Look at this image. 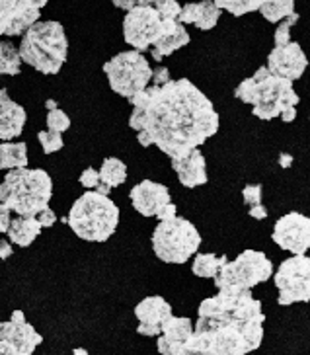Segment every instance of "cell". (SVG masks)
<instances>
[{
	"label": "cell",
	"mask_w": 310,
	"mask_h": 355,
	"mask_svg": "<svg viewBox=\"0 0 310 355\" xmlns=\"http://www.w3.org/2000/svg\"><path fill=\"white\" fill-rule=\"evenodd\" d=\"M141 94L131 98L129 127L137 141L158 146L170 158L199 148L215 135L221 117L213 102L187 78L172 80L166 67L153 71V78Z\"/></svg>",
	"instance_id": "1"
},
{
	"label": "cell",
	"mask_w": 310,
	"mask_h": 355,
	"mask_svg": "<svg viewBox=\"0 0 310 355\" xmlns=\"http://www.w3.org/2000/svg\"><path fill=\"white\" fill-rule=\"evenodd\" d=\"M264 311L250 291L218 289L197 309V322L186 345L209 355H246L264 340Z\"/></svg>",
	"instance_id": "2"
},
{
	"label": "cell",
	"mask_w": 310,
	"mask_h": 355,
	"mask_svg": "<svg viewBox=\"0 0 310 355\" xmlns=\"http://www.w3.org/2000/svg\"><path fill=\"white\" fill-rule=\"evenodd\" d=\"M234 98L252 105V114L266 121L281 117L285 123H291L297 117L299 94L293 83L271 74L266 67H259L254 76L238 84Z\"/></svg>",
	"instance_id": "3"
},
{
	"label": "cell",
	"mask_w": 310,
	"mask_h": 355,
	"mask_svg": "<svg viewBox=\"0 0 310 355\" xmlns=\"http://www.w3.org/2000/svg\"><path fill=\"white\" fill-rule=\"evenodd\" d=\"M53 182L42 168L8 170L0 184V203L20 217H37L49 207Z\"/></svg>",
	"instance_id": "4"
},
{
	"label": "cell",
	"mask_w": 310,
	"mask_h": 355,
	"mask_svg": "<svg viewBox=\"0 0 310 355\" xmlns=\"http://www.w3.org/2000/svg\"><path fill=\"white\" fill-rule=\"evenodd\" d=\"M20 59L43 74H57L69 53V40L59 21H35L21 33Z\"/></svg>",
	"instance_id": "5"
},
{
	"label": "cell",
	"mask_w": 310,
	"mask_h": 355,
	"mask_svg": "<svg viewBox=\"0 0 310 355\" xmlns=\"http://www.w3.org/2000/svg\"><path fill=\"white\" fill-rule=\"evenodd\" d=\"M62 223H67L83 241L105 242L112 239L119 225V209L107 196L88 189L74 201Z\"/></svg>",
	"instance_id": "6"
},
{
	"label": "cell",
	"mask_w": 310,
	"mask_h": 355,
	"mask_svg": "<svg viewBox=\"0 0 310 355\" xmlns=\"http://www.w3.org/2000/svg\"><path fill=\"white\" fill-rule=\"evenodd\" d=\"M201 246V234L187 219L160 220L153 232V250L166 263H186Z\"/></svg>",
	"instance_id": "7"
},
{
	"label": "cell",
	"mask_w": 310,
	"mask_h": 355,
	"mask_svg": "<svg viewBox=\"0 0 310 355\" xmlns=\"http://www.w3.org/2000/svg\"><path fill=\"white\" fill-rule=\"evenodd\" d=\"M273 275V263L264 252L244 250L236 260H228L215 279L217 289H236V291H252L259 283H266Z\"/></svg>",
	"instance_id": "8"
},
{
	"label": "cell",
	"mask_w": 310,
	"mask_h": 355,
	"mask_svg": "<svg viewBox=\"0 0 310 355\" xmlns=\"http://www.w3.org/2000/svg\"><path fill=\"white\" fill-rule=\"evenodd\" d=\"M103 73L115 94L131 100L141 94L153 78V69L141 51L117 53L103 64Z\"/></svg>",
	"instance_id": "9"
},
{
	"label": "cell",
	"mask_w": 310,
	"mask_h": 355,
	"mask_svg": "<svg viewBox=\"0 0 310 355\" xmlns=\"http://www.w3.org/2000/svg\"><path fill=\"white\" fill-rule=\"evenodd\" d=\"M279 291L277 303L289 306L293 303H309L310 299V260L309 256H291L281 261L273 275Z\"/></svg>",
	"instance_id": "10"
},
{
	"label": "cell",
	"mask_w": 310,
	"mask_h": 355,
	"mask_svg": "<svg viewBox=\"0 0 310 355\" xmlns=\"http://www.w3.org/2000/svg\"><path fill=\"white\" fill-rule=\"evenodd\" d=\"M153 6L160 14V20H162L160 35L153 43V57L160 63L166 55H172L178 49L186 47L189 43V33H187L186 26L178 20L180 8H182L178 4V0H156L153 2Z\"/></svg>",
	"instance_id": "11"
},
{
	"label": "cell",
	"mask_w": 310,
	"mask_h": 355,
	"mask_svg": "<svg viewBox=\"0 0 310 355\" xmlns=\"http://www.w3.org/2000/svg\"><path fill=\"white\" fill-rule=\"evenodd\" d=\"M162 30L160 14L153 4L133 6L123 18V40L135 51H146L153 47Z\"/></svg>",
	"instance_id": "12"
},
{
	"label": "cell",
	"mask_w": 310,
	"mask_h": 355,
	"mask_svg": "<svg viewBox=\"0 0 310 355\" xmlns=\"http://www.w3.org/2000/svg\"><path fill=\"white\" fill-rule=\"evenodd\" d=\"M271 239L279 248L291 252L293 256H302L310 248V219L297 211L287 213L277 219Z\"/></svg>",
	"instance_id": "13"
},
{
	"label": "cell",
	"mask_w": 310,
	"mask_h": 355,
	"mask_svg": "<svg viewBox=\"0 0 310 355\" xmlns=\"http://www.w3.org/2000/svg\"><path fill=\"white\" fill-rule=\"evenodd\" d=\"M49 0H0V37L20 35L40 20Z\"/></svg>",
	"instance_id": "14"
},
{
	"label": "cell",
	"mask_w": 310,
	"mask_h": 355,
	"mask_svg": "<svg viewBox=\"0 0 310 355\" xmlns=\"http://www.w3.org/2000/svg\"><path fill=\"white\" fill-rule=\"evenodd\" d=\"M307 67H309V59L302 53L299 43L289 42L285 45H275L273 47V51L269 53L266 69L275 76H281V78H285L289 83H295L304 74Z\"/></svg>",
	"instance_id": "15"
},
{
	"label": "cell",
	"mask_w": 310,
	"mask_h": 355,
	"mask_svg": "<svg viewBox=\"0 0 310 355\" xmlns=\"http://www.w3.org/2000/svg\"><path fill=\"white\" fill-rule=\"evenodd\" d=\"M0 340L12 345L21 355L33 354V349L43 342L42 334H37V330L26 320L21 311H14L10 320L0 324Z\"/></svg>",
	"instance_id": "16"
},
{
	"label": "cell",
	"mask_w": 310,
	"mask_h": 355,
	"mask_svg": "<svg viewBox=\"0 0 310 355\" xmlns=\"http://www.w3.org/2000/svg\"><path fill=\"white\" fill-rule=\"evenodd\" d=\"M129 199L133 203V209L143 217H156L164 205L172 203L170 189L153 180H143L133 186L129 191Z\"/></svg>",
	"instance_id": "17"
},
{
	"label": "cell",
	"mask_w": 310,
	"mask_h": 355,
	"mask_svg": "<svg viewBox=\"0 0 310 355\" xmlns=\"http://www.w3.org/2000/svg\"><path fill=\"white\" fill-rule=\"evenodd\" d=\"M135 316L139 318L137 332L141 336H158L164 322L174 316L172 304L166 301L164 297H146L135 306Z\"/></svg>",
	"instance_id": "18"
},
{
	"label": "cell",
	"mask_w": 310,
	"mask_h": 355,
	"mask_svg": "<svg viewBox=\"0 0 310 355\" xmlns=\"http://www.w3.org/2000/svg\"><path fill=\"white\" fill-rule=\"evenodd\" d=\"M172 168L184 188H199L207 184V162L199 148H191L180 157L170 158Z\"/></svg>",
	"instance_id": "19"
},
{
	"label": "cell",
	"mask_w": 310,
	"mask_h": 355,
	"mask_svg": "<svg viewBox=\"0 0 310 355\" xmlns=\"http://www.w3.org/2000/svg\"><path fill=\"white\" fill-rule=\"evenodd\" d=\"M193 332V324L186 316H170L162 326L156 349L160 355H176Z\"/></svg>",
	"instance_id": "20"
},
{
	"label": "cell",
	"mask_w": 310,
	"mask_h": 355,
	"mask_svg": "<svg viewBox=\"0 0 310 355\" xmlns=\"http://www.w3.org/2000/svg\"><path fill=\"white\" fill-rule=\"evenodd\" d=\"M26 119V110L10 100L6 88H0V141H12L20 137Z\"/></svg>",
	"instance_id": "21"
},
{
	"label": "cell",
	"mask_w": 310,
	"mask_h": 355,
	"mask_svg": "<svg viewBox=\"0 0 310 355\" xmlns=\"http://www.w3.org/2000/svg\"><path fill=\"white\" fill-rule=\"evenodd\" d=\"M218 18H221V10L215 6L213 0H201V2H191L180 8V16L178 20L182 21L184 26L191 24L199 30H213L217 26Z\"/></svg>",
	"instance_id": "22"
},
{
	"label": "cell",
	"mask_w": 310,
	"mask_h": 355,
	"mask_svg": "<svg viewBox=\"0 0 310 355\" xmlns=\"http://www.w3.org/2000/svg\"><path fill=\"white\" fill-rule=\"evenodd\" d=\"M42 229L43 227L35 217H20L18 215L16 219L10 220L6 234H8L10 242L18 244L20 248H28L42 234Z\"/></svg>",
	"instance_id": "23"
},
{
	"label": "cell",
	"mask_w": 310,
	"mask_h": 355,
	"mask_svg": "<svg viewBox=\"0 0 310 355\" xmlns=\"http://www.w3.org/2000/svg\"><path fill=\"white\" fill-rule=\"evenodd\" d=\"M28 168V145L26 143H0V170Z\"/></svg>",
	"instance_id": "24"
},
{
	"label": "cell",
	"mask_w": 310,
	"mask_h": 355,
	"mask_svg": "<svg viewBox=\"0 0 310 355\" xmlns=\"http://www.w3.org/2000/svg\"><path fill=\"white\" fill-rule=\"evenodd\" d=\"M98 178H100V184L105 188H119L127 180V166L121 158L107 157L98 170Z\"/></svg>",
	"instance_id": "25"
},
{
	"label": "cell",
	"mask_w": 310,
	"mask_h": 355,
	"mask_svg": "<svg viewBox=\"0 0 310 355\" xmlns=\"http://www.w3.org/2000/svg\"><path fill=\"white\" fill-rule=\"evenodd\" d=\"M228 261L227 256H217V254H197L191 272L197 277H215L217 272Z\"/></svg>",
	"instance_id": "26"
},
{
	"label": "cell",
	"mask_w": 310,
	"mask_h": 355,
	"mask_svg": "<svg viewBox=\"0 0 310 355\" xmlns=\"http://www.w3.org/2000/svg\"><path fill=\"white\" fill-rule=\"evenodd\" d=\"M21 71L20 53L12 42L0 40V74H10L16 76Z\"/></svg>",
	"instance_id": "27"
},
{
	"label": "cell",
	"mask_w": 310,
	"mask_h": 355,
	"mask_svg": "<svg viewBox=\"0 0 310 355\" xmlns=\"http://www.w3.org/2000/svg\"><path fill=\"white\" fill-rule=\"evenodd\" d=\"M261 16L268 21H277L285 20L287 16H291L295 12V0H268L261 8Z\"/></svg>",
	"instance_id": "28"
},
{
	"label": "cell",
	"mask_w": 310,
	"mask_h": 355,
	"mask_svg": "<svg viewBox=\"0 0 310 355\" xmlns=\"http://www.w3.org/2000/svg\"><path fill=\"white\" fill-rule=\"evenodd\" d=\"M218 10L230 12L232 16H244L259 10L268 0H213Z\"/></svg>",
	"instance_id": "29"
},
{
	"label": "cell",
	"mask_w": 310,
	"mask_h": 355,
	"mask_svg": "<svg viewBox=\"0 0 310 355\" xmlns=\"http://www.w3.org/2000/svg\"><path fill=\"white\" fill-rule=\"evenodd\" d=\"M47 127L49 131H57V133H64L71 127V117L64 114L62 110L55 107V110H47Z\"/></svg>",
	"instance_id": "30"
},
{
	"label": "cell",
	"mask_w": 310,
	"mask_h": 355,
	"mask_svg": "<svg viewBox=\"0 0 310 355\" xmlns=\"http://www.w3.org/2000/svg\"><path fill=\"white\" fill-rule=\"evenodd\" d=\"M37 139H40V145L43 146V153L45 155H53L57 150L62 148V135L57 133V131H40L37 133Z\"/></svg>",
	"instance_id": "31"
},
{
	"label": "cell",
	"mask_w": 310,
	"mask_h": 355,
	"mask_svg": "<svg viewBox=\"0 0 310 355\" xmlns=\"http://www.w3.org/2000/svg\"><path fill=\"white\" fill-rule=\"evenodd\" d=\"M299 21V14L293 12L285 20L279 21L277 30H275V45H285L291 42V28Z\"/></svg>",
	"instance_id": "32"
},
{
	"label": "cell",
	"mask_w": 310,
	"mask_h": 355,
	"mask_svg": "<svg viewBox=\"0 0 310 355\" xmlns=\"http://www.w3.org/2000/svg\"><path fill=\"white\" fill-rule=\"evenodd\" d=\"M261 186L259 184H248L246 188L242 189V198H244V203L248 207H254V205H259L261 203Z\"/></svg>",
	"instance_id": "33"
},
{
	"label": "cell",
	"mask_w": 310,
	"mask_h": 355,
	"mask_svg": "<svg viewBox=\"0 0 310 355\" xmlns=\"http://www.w3.org/2000/svg\"><path fill=\"white\" fill-rule=\"evenodd\" d=\"M80 184H83L86 189H96L98 184H100V178H98V170L92 166H88L80 174Z\"/></svg>",
	"instance_id": "34"
},
{
	"label": "cell",
	"mask_w": 310,
	"mask_h": 355,
	"mask_svg": "<svg viewBox=\"0 0 310 355\" xmlns=\"http://www.w3.org/2000/svg\"><path fill=\"white\" fill-rule=\"evenodd\" d=\"M153 2H156V0H114V6L127 12L133 6H143V4H153Z\"/></svg>",
	"instance_id": "35"
},
{
	"label": "cell",
	"mask_w": 310,
	"mask_h": 355,
	"mask_svg": "<svg viewBox=\"0 0 310 355\" xmlns=\"http://www.w3.org/2000/svg\"><path fill=\"white\" fill-rule=\"evenodd\" d=\"M35 219L40 220V225H42V227H53V225L57 223V215H55V211L47 207V209H43L42 213H37V217H35Z\"/></svg>",
	"instance_id": "36"
},
{
	"label": "cell",
	"mask_w": 310,
	"mask_h": 355,
	"mask_svg": "<svg viewBox=\"0 0 310 355\" xmlns=\"http://www.w3.org/2000/svg\"><path fill=\"white\" fill-rule=\"evenodd\" d=\"M10 209L0 203V234H6L8 225H10Z\"/></svg>",
	"instance_id": "37"
},
{
	"label": "cell",
	"mask_w": 310,
	"mask_h": 355,
	"mask_svg": "<svg viewBox=\"0 0 310 355\" xmlns=\"http://www.w3.org/2000/svg\"><path fill=\"white\" fill-rule=\"evenodd\" d=\"M156 217H158V220H168L172 219V217H176V205L174 203H168V205H164L160 209V213Z\"/></svg>",
	"instance_id": "38"
},
{
	"label": "cell",
	"mask_w": 310,
	"mask_h": 355,
	"mask_svg": "<svg viewBox=\"0 0 310 355\" xmlns=\"http://www.w3.org/2000/svg\"><path fill=\"white\" fill-rule=\"evenodd\" d=\"M248 215L252 217V219L256 220H264L266 217H268V209L259 203V205H254V207H250L248 209Z\"/></svg>",
	"instance_id": "39"
},
{
	"label": "cell",
	"mask_w": 310,
	"mask_h": 355,
	"mask_svg": "<svg viewBox=\"0 0 310 355\" xmlns=\"http://www.w3.org/2000/svg\"><path fill=\"white\" fill-rule=\"evenodd\" d=\"M12 244L10 241H0V260H8L12 256Z\"/></svg>",
	"instance_id": "40"
},
{
	"label": "cell",
	"mask_w": 310,
	"mask_h": 355,
	"mask_svg": "<svg viewBox=\"0 0 310 355\" xmlns=\"http://www.w3.org/2000/svg\"><path fill=\"white\" fill-rule=\"evenodd\" d=\"M0 355H21V354H18L12 345H8L6 342H2V340H0Z\"/></svg>",
	"instance_id": "41"
},
{
	"label": "cell",
	"mask_w": 310,
	"mask_h": 355,
	"mask_svg": "<svg viewBox=\"0 0 310 355\" xmlns=\"http://www.w3.org/2000/svg\"><path fill=\"white\" fill-rule=\"evenodd\" d=\"M176 355H209V354H203V352H199L196 347H189V345H184Z\"/></svg>",
	"instance_id": "42"
},
{
	"label": "cell",
	"mask_w": 310,
	"mask_h": 355,
	"mask_svg": "<svg viewBox=\"0 0 310 355\" xmlns=\"http://www.w3.org/2000/svg\"><path fill=\"white\" fill-rule=\"evenodd\" d=\"M291 162H293V157H291V155H281L279 157V164L283 168H289Z\"/></svg>",
	"instance_id": "43"
},
{
	"label": "cell",
	"mask_w": 310,
	"mask_h": 355,
	"mask_svg": "<svg viewBox=\"0 0 310 355\" xmlns=\"http://www.w3.org/2000/svg\"><path fill=\"white\" fill-rule=\"evenodd\" d=\"M45 107H47V110H55V107H57V102H55V100H47V102H45Z\"/></svg>",
	"instance_id": "44"
},
{
	"label": "cell",
	"mask_w": 310,
	"mask_h": 355,
	"mask_svg": "<svg viewBox=\"0 0 310 355\" xmlns=\"http://www.w3.org/2000/svg\"><path fill=\"white\" fill-rule=\"evenodd\" d=\"M73 355H88V352H86L84 347H76L73 352Z\"/></svg>",
	"instance_id": "45"
},
{
	"label": "cell",
	"mask_w": 310,
	"mask_h": 355,
	"mask_svg": "<svg viewBox=\"0 0 310 355\" xmlns=\"http://www.w3.org/2000/svg\"><path fill=\"white\" fill-rule=\"evenodd\" d=\"M0 324H2V320H0Z\"/></svg>",
	"instance_id": "46"
},
{
	"label": "cell",
	"mask_w": 310,
	"mask_h": 355,
	"mask_svg": "<svg viewBox=\"0 0 310 355\" xmlns=\"http://www.w3.org/2000/svg\"><path fill=\"white\" fill-rule=\"evenodd\" d=\"M30 355H33V354H30Z\"/></svg>",
	"instance_id": "47"
}]
</instances>
